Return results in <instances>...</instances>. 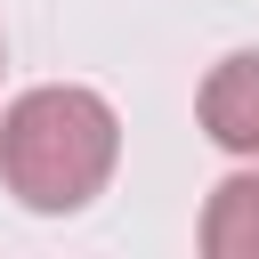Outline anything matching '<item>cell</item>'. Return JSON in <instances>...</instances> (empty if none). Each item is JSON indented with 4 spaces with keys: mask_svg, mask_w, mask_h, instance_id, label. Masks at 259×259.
Instances as JSON below:
<instances>
[{
    "mask_svg": "<svg viewBox=\"0 0 259 259\" xmlns=\"http://www.w3.org/2000/svg\"><path fill=\"white\" fill-rule=\"evenodd\" d=\"M202 251L210 259H259V170H235L202 202Z\"/></svg>",
    "mask_w": 259,
    "mask_h": 259,
    "instance_id": "3",
    "label": "cell"
},
{
    "mask_svg": "<svg viewBox=\"0 0 259 259\" xmlns=\"http://www.w3.org/2000/svg\"><path fill=\"white\" fill-rule=\"evenodd\" d=\"M194 113H202V138H210L219 154L259 162V49L219 57L210 81H202V97H194Z\"/></svg>",
    "mask_w": 259,
    "mask_h": 259,
    "instance_id": "2",
    "label": "cell"
},
{
    "mask_svg": "<svg viewBox=\"0 0 259 259\" xmlns=\"http://www.w3.org/2000/svg\"><path fill=\"white\" fill-rule=\"evenodd\" d=\"M113 162H121V113L81 81L24 89L0 113V186L40 219L89 210L105 194Z\"/></svg>",
    "mask_w": 259,
    "mask_h": 259,
    "instance_id": "1",
    "label": "cell"
}]
</instances>
